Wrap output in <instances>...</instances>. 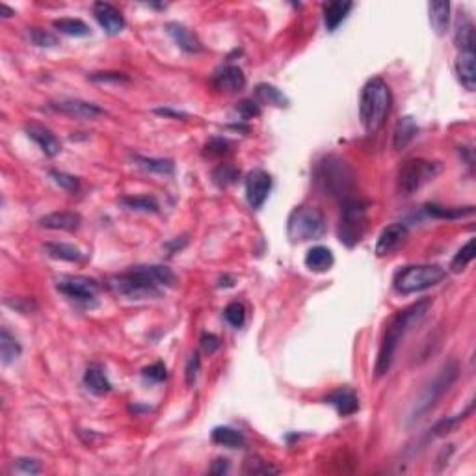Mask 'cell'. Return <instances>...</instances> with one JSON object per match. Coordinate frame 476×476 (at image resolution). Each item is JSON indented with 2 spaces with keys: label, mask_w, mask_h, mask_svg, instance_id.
<instances>
[{
  "label": "cell",
  "mask_w": 476,
  "mask_h": 476,
  "mask_svg": "<svg viewBox=\"0 0 476 476\" xmlns=\"http://www.w3.org/2000/svg\"><path fill=\"white\" fill-rule=\"evenodd\" d=\"M175 274L166 266H136L132 270L112 275L108 285L119 296L129 300H147L162 296L166 289L175 285Z\"/></svg>",
  "instance_id": "1"
},
{
  "label": "cell",
  "mask_w": 476,
  "mask_h": 476,
  "mask_svg": "<svg viewBox=\"0 0 476 476\" xmlns=\"http://www.w3.org/2000/svg\"><path fill=\"white\" fill-rule=\"evenodd\" d=\"M430 300H419L413 305L398 311L391 318V322L387 324L383 339H381L380 352H378V359H376V376L381 378L389 372L392 364V359L397 355L398 344L402 342V339L408 335V331L415 325H419L422 318L430 309Z\"/></svg>",
  "instance_id": "2"
},
{
  "label": "cell",
  "mask_w": 476,
  "mask_h": 476,
  "mask_svg": "<svg viewBox=\"0 0 476 476\" xmlns=\"http://www.w3.org/2000/svg\"><path fill=\"white\" fill-rule=\"evenodd\" d=\"M391 88L380 77L370 79L361 90V102H359V118L364 130L374 135L383 127L389 110H391Z\"/></svg>",
  "instance_id": "3"
},
{
  "label": "cell",
  "mask_w": 476,
  "mask_h": 476,
  "mask_svg": "<svg viewBox=\"0 0 476 476\" xmlns=\"http://www.w3.org/2000/svg\"><path fill=\"white\" fill-rule=\"evenodd\" d=\"M314 183L324 196L335 197L339 201L350 199L355 192V177L344 160L339 157H325L314 169Z\"/></svg>",
  "instance_id": "4"
},
{
  "label": "cell",
  "mask_w": 476,
  "mask_h": 476,
  "mask_svg": "<svg viewBox=\"0 0 476 476\" xmlns=\"http://www.w3.org/2000/svg\"><path fill=\"white\" fill-rule=\"evenodd\" d=\"M459 376V364L458 361H447L441 369L437 370L433 380H430L420 391L417 402L413 404L411 415H409V422H417V420L424 419L426 415L436 409V406L443 400V397L450 391V387L456 383Z\"/></svg>",
  "instance_id": "5"
},
{
  "label": "cell",
  "mask_w": 476,
  "mask_h": 476,
  "mask_svg": "<svg viewBox=\"0 0 476 476\" xmlns=\"http://www.w3.org/2000/svg\"><path fill=\"white\" fill-rule=\"evenodd\" d=\"M445 277H447V270L439 264H413V266H406L394 275L392 286L398 294L409 296L439 285Z\"/></svg>",
  "instance_id": "6"
},
{
  "label": "cell",
  "mask_w": 476,
  "mask_h": 476,
  "mask_svg": "<svg viewBox=\"0 0 476 476\" xmlns=\"http://www.w3.org/2000/svg\"><path fill=\"white\" fill-rule=\"evenodd\" d=\"M367 213H369V203L361 197L353 196L341 203L339 240L346 247H353L363 238L367 229Z\"/></svg>",
  "instance_id": "7"
},
{
  "label": "cell",
  "mask_w": 476,
  "mask_h": 476,
  "mask_svg": "<svg viewBox=\"0 0 476 476\" xmlns=\"http://www.w3.org/2000/svg\"><path fill=\"white\" fill-rule=\"evenodd\" d=\"M325 216L314 207H296L286 222V235L292 242L316 240L325 235Z\"/></svg>",
  "instance_id": "8"
},
{
  "label": "cell",
  "mask_w": 476,
  "mask_h": 476,
  "mask_svg": "<svg viewBox=\"0 0 476 476\" xmlns=\"http://www.w3.org/2000/svg\"><path fill=\"white\" fill-rule=\"evenodd\" d=\"M441 164L424 160V158H411L408 162L402 164L398 169L397 188L402 196H411L417 190H420L426 183H430L441 174Z\"/></svg>",
  "instance_id": "9"
},
{
  "label": "cell",
  "mask_w": 476,
  "mask_h": 476,
  "mask_svg": "<svg viewBox=\"0 0 476 476\" xmlns=\"http://www.w3.org/2000/svg\"><path fill=\"white\" fill-rule=\"evenodd\" d=\"M58 291L77 302H90L99 294L101 286L95 279L84 277V275H63L56 283Z\"/></svg>",
  "instance_id": "10"
},
{
  "label": "cell",
  "mask_w": 476,
  "mask_h": 476,
  "mask_svg": "<svg viewBox=\"0 0 476 476\" xmlns=\"http://www.w3.org/2000/svg\"><path fill=\"white\" fill-rule=\"evenodd\" d=\"M272 190V175L264 169H253L246 177V199L253 210L263 207Z\"/></svg>",
  "instance_id": "11"
},
{
  "label": "cell",
  "mask_w": 476,
  "mask_h": 476,
  "mask_svg": "<svg viewBox=\"0 0 476 476\" xmlns=\"http://www.w3.org/2000/svg\"><path fill=\"white\" fill-rule=\"evenodd\" d=\"M52 110L60 114H66L69 118L84 119V121H93L102 116H107V110L97 107L95 102L82 101V99H62V101L51 102Z\"/></svg>",
  "instance_id": "12"
},
{
  "label": "cell",
  "mask_w": 476,
  "mask_h": 476,
  "mask_svg": "<svg viewBox=\"0 0 476 476\" xmlns=\"http://www.w3.org/2000/svg\"><path fill=\"white\" fill-rule=\"evenodd\" d=\"M408 227L404 224H391L387 225L385 229L381 231L380 238L376 242V255L378 257H385L397 252L398 247H402L408 240Z\"/></svg>",
  "instance_id": "13"
},
{
  "label": "cell",
  "mask_w": 476,
  "mask_h": 476,
  "mask_svg": "<svg viewBox=\"0 0 476 476\" xmlns=\"http://www.w3.org/2000/svg\"><path fill=\"white\" fill-rule=\"evenodd\" d=\"M213 84L224 93H238L246 88V77L238 66H224L214 73Z\"/></svg>",
  "instance_id": "14"
},
{
  "label": "cell",
  "mask_w": 476,
  "mask_h": 476,
  "mask_svg": "<svg viewBox=\"0 0 476 476\" xmlns=\"http://www.w3.org/2000/svg\"><path fill=\"white\" fill-rule=\"evenodd\" d=\"M93 15H95L97 23L101 24V29L107 34L116 36L125 29L123 13L112 4H108V2H95L93 4Z\"/></svg>",
  "instance_id": "15"
},
{
  "label": "cell",
  "mask_w": 476,
  "mask_h": 476,
  "mask_svg": "<svg viewBox=\"0 0 476 476\" xmlns=\"http://www.w3.org/2000/svg\"><path fill=\"white\" fill-rule=\"evenodd\" d=\"M476 52L475 49L467 51H458V60H456V75L467 91H475L476 88Z\"/></svg>",
  "instance_id": "16"
},
{
  "label": "cell",
  "mask_w": 476,
  "mask_h": 476,
  "mask_svg": "<svg viewBox=\"0 0 476 476\" xmlns=\"http://www.w3.org/2000/svg\"><path fill=\"white\" fill-rule=\"evenodd\" d=\"M26 135L38 144V147L45 153L47 157L54 158L60 155V151H62V144H60V140H58L56 136L52 135V130L45 129V127H41V125H26Z\"/></svg>",
  "instance_id": "17"
},
{
  "label": "cell",
  "mask_w": 476,
  "mask_h": 476,
  "mask_svg": "<svg viewBox=\"0 0 476 476\" xmlns=\"http://www.w3.org/2000/svg\"><path fill=\"white\" fill-rule=\"evenodd\" d=\"M82 224V216L79 213H69V210H58V213H51L43 216L40 220L41 227L52 231H68L73 233Z\"/></svg>",
  "instance_id": "18"
},
{
  "label": "cell",
  "mask_w": 476,
  "mask_h": 476,
  "mask_svg": "<svg viewBox=\"0 0 476 476\" xmlns=\"http://www.w3.org/2000/svg\"><path fill=\"white\" fill-rule=\"evenodd\" d=\"M325 404L333 406V408L337 409V413L341 415V417H350V415H353L355 411H359L358 394H355L352 389H348V387H341V389H337V391H333L331 394H328V397H325Z\"/></svg>",
  "instance_id": "19"
},
{
  "label": "cell",
  "mask_w": 476,
  "mask_h": 476,
  "mask_svg": "<svg viewBox=\"0 0 476 476\" xmlns=\"http://www.w3.org/2000/svg\"><path fill=\"white\" fill-rule=\"evenodd\" d=\"M166 30H168L169 38L177 43L179 49H183L185 52H190V54H196V52L203 51L201 41L197 40V36L192 32L190 29H186L185 24L181 23H168L166 24Z\"/></svg>",
  "instance_id": "20"
},
{
  "label": "cell",
  "mask_w": 476,
  "mask_h": 476,
  "mask_svg": "<svg viewBox=\"0 0 476 476\" xmlns=\"http://www.w3.org/2000/svg\"><path fill=\"white\" fill-rule=\"evenodd\" d=\"M417 132H419L417 121L411 116H404L402 119H398L394 132H392V147L397 151H404L415 140Z\"/></svg>",
  "instance_id": "21"
},
{
  "label": "cell",
  "mask_w": 476,
  "mask_h": 476,
  "mask_svg": "<svg viewBox=\"0 0 476 476\" xmlns=\"http://www.w3.org/2000/svg\"><path fill=\"white\" fill-rule=\"evenodd\" d=\"M84 385L88 387V391L97 394V397H102L107 392L112 391V383L108 380L107 372L102 369L101 364H90L84 372Z\"/></svg>",
  "instance_id": "22"
},
{
  "label": "cell",
  "mask_w": 476,
  "mask_h": 476,
  "mask_svg": "<svg viewBox=\"0 0 476 476\" xmlns=\"http://www.w3.org/2000/svg\"><path fill=\"white\" fill-rule=\"evenodd\" d=\"M333 263H335L333 252L325 246L311 247L307 252V255H305V266H307L311 272H316V274H322V272L331 270Z\"/></svg>",
  "instance_id": "23"
},
{
  "label": "cell",
  "mask_w": 476,
  "mask_h": 476,
  "mask_svg": "<svg viewBox=\"0 0 476 476\" xmlns=\"http://www.w3.org/2000/svg\"><path fill=\"white\" fill-rule=\"evenodd\" d=\"M353 10V2H342V0H335V2H328L324 4V24L330 32H335L339 29V24L348 17V13Z\"/></svg>",
  "instance_id": "24"
},
{
  "label": "cell",
  "mask_w": 476,
  "mask_h": 476,
  "mask_svg": "<svg viewBox=\"0 0 476 476\" xmlns=\"http://www.w3.org/2000/svg\"><path fill=\"white\" fill-rule=\"evenodd\" d=\"M430 24L437 36H445L450 23V4L448 2H430L428 4Z\"/></svg>",
  "instance_id": "25"
},
{
  "label": "cell",
  "mask_w": 476,
  "mask_h": 476,
  "mask_svg": "<svg viewBox=\"0 0 476 476\" xmlns=\"http://www.w3.org/2000/svg\"><path fill=\"white\" fill-rule=\"evenodd\" d=\"M45 253L49 257L58 259V261H68V263H79L84 259L82 252L73 244H66V242H47L43 246Z\"/></svg>",
  "instance_id": "26"
},
{
  "label": "cell",
  "mask_w": 476,
  "mask_h": 476,
  "mask_svg": "<svg viewBox=\"0 0 476 476\" xmlns=\"http://www.w3.org/2000/svg\"><path fill=\"white\" fill-rule=\"evenodd\" d=\"M213 441L225 448H240L246 445V437L231 426H216L213 430Z\"/></svg>",
  "instance_id": "27"
},
{
  "label": "cell",
  "mask_w": 476,
  "mask_h": 476,
  "mask_svg": "<svg viewBox=\"0 0 476 476\" xmlns=\"http://www.w3.org/2000/svg\"><path fill=\"white\" fill-rule=\"evenodd\" d=\"M454 43L458 51H467V49H475V24L470 23L467 17H459L458 26H456V34H454Z\"/></svg>",
  "instance_id": "28"
},
{
  "label": "cell",
  "mask_w": 476,
  "mask_h": 476,
  "mask_svg": "<svg viewBox=\"0 0 476 476\" xmlns=\"http://www.w3.org/2000/svg\"><path fill=\"white\" fill-rule=\"evenodd\" d=\"M19 355H21V344L6 328H2V331H0V358H2V363H13V361H17Z\"/></svg>",
  "instance_id": "29"
},
{
  "label": "cell",
  "mask_w": 476,
  "mask_h": 476,
  "mask_svg": "<svg viewBox=\"0 0 476 476\" xmlns=\"http://www.w3.org/2000/svg\"><path fill=\"white\" fill-rule=\"evenodd\" d=\"M135 162L138 164L141 169L149 171V174L174 175V171H175L174 160H169V158H147V157H140V155H136Z\"/></svg>",
  "instance_id": "30"
},
{
  "label": "cell",
  "mask_w": 476,
  "mask_h": 476,
  "mask_svg": "<svg viewBox=\"0 0 476 476\" xmlns=\"http://www.w3.org/2000/svg\"><path fill=\"white\" fill-rule=\"evenodd\" d=\"M426 213L433 218L459 220L465 216H473L475 207H441V205H426Z\"/></svg>",
  "instance_id": "31"
},
{
  "label": "cell",
  "mask_w": 476,
  "mask_h": 476,
  "mask_svg": "<svg viewBox=\"0 0 476 476\" xmlns=\"http://www.w3.org/2000/svg\"><path fill=\"white\" fill-rule=\"evenodd\" d=\"M52 24H54V29L58 32L71 36V38H86V36H90V26L84 21H80V19H56Z\"/></svg>",
  "instance_id": "32"
},
{
  "label": "cell",
  "mask_w": 476,
  "mask_h": 476,
  "mask_svg": "<svg viewBox=\"0 0 476 476\" xmlns=\"http://www.w3.org/2000/svg\"><path fill=\"white\" fill-rule=\"evenodd\" d=\"M255 95H257L259 101L264 102V105H272V107L279 108L289 107V99L272 84H259L257 90H255Z\"/></svg>",
  "instance_id": "33"
},
{
  "label": "cell",
  "mask_w": 476,
  "mask_h": 476,
  "mask_svg": "<svg viewBox=\"0 0 476 476\" xmlns=\"http://www.w3.org/2000/svg\"><path fill=\"white\" fill-rule=\"evenodd\" d=\"M119 203L129 210H140V213H158V201L151 196H125Z\"/></svg>",
  "instance_id": "34"
},
{
  "label": "cell",
  "mask_w": 476,
  "mask_h": 476,
  "mask_svg": "<svg viewBox=\"0 0 476 476\" xmlns=\"http://www.w3.org/2000/svg\"><path fill=\"white\" fill-rule=\"evenodd\" d=\"M473 259H475V238H470V240L456 253V257H454L452 263H450V270L458 274V272H461V270H465L469 266V263Z\"/></svg>",
  "instance_id": "35"
},
{
  "label": "cell",
  "mask_w": 476,
  "mask_h": 476,
  "mask_svg": "<svg viewBox=\"0 0 476 476\" xmlns=\"http://www.w3.org/2000/svg\"><path fill=\"white\" fill-rule=\"evenodd\" d=\"M238 175H240V171H238L235 166H231V164H220L218 168L213 171V179L218 186H229L238 179Z\"/></svg>",
  "instance_id": "36"
},
{
  "label": "cell",
  "mask_w": 476,
  "mask_h": 476,
  "mask_svg": "<svg viewBox=\"0 0 476 476\" xmlns=\"http://www.w3.org/2000/svg\"><path fill=\"white\" fill-rule=\"evenodd\" d=\"M224 316L233 328H242L244 322H246V307H244L240 302L229 303V305L224 309Z\"/></svg>",
  "instance_id": "37"
},
{
  "label": "cell",
  "mask_w": 476,
  "mask_h": 476,
  "mask_svg": "<svg viewBox=\"0 0 476 476\" xmlns=\"http://www.w3.org/2000/svg\"><path fill=\"white\" fill-rule=\"evenodd\" d=\"M49 175H51V179L54 181L60 188H63V190L77 192L80 188L79 177H75V175H69L66 174V171H58V169H51Z\"/></svg>",
  "instance_id": "38"
},
{
  "label": "cell",
  "mask_w": 476,
  "mask_h": 476,
  "mask_svg": "<svg viewBox=\"0 0 476 476\" xmlns=\"http://www.w3.org/2000/svg\"><path fill=\"white\" fill-rule=\"evenodd\" d=\"M30 40L34 41V45H38V47H56L58 45L56 36L41 29H30Z\"/></svg>",
  "instance_id": "39"
},
{
  "label": "cell",
  "mask_w": 476,
  "mask_h": 476,
  "mask_svg": "<svg viewBox=\"0 0 476 476\" xmlns=\"http://www.w3.org/2000/svg\"><path fill=\"white\" fill-rule=\"evenodd\" d=\"M244 473L247 475H275L277 469L268 465L266 461H261V459H247L246 465H244Z\"/></svg>",
  "instance_id": "40"
},
{
  "label": "cell",
  "mask_w": 476,
  "mask_h": 476,
  "mask_svg": "<svg viewBox=\"0 0 476 476\" xmlns=\"http://www.w3.org/2000/svg\"><path fill=\"white\" fill-rule=\"evenodd\" d=\"M199 370H201V359H199V353H192L188 363H186V385L192 387L196 383L197 376H199Z\"/></svg>",
  "instance_id": "41"
},
{
  "label": "cell",
  "mask_w": 476,
  "mask_h": 476,
  "mask_svg": "<svg viewBox=\"0 0 476 476\" xmlns=\"http://www.w3.org/2000/svg\"><path fill=\"white\" fill-rule=\"evenodd\" d=\"M93 82H101V84H107V82H114V84H119V82H129V77L125 73H116V71H107V73H93L88 77Z\"/></svg>",
  "instance_id": "42"
},
{
  "label": "cell",
  "mask_w": 476,
  "mask_h": 476,
  "mask_svg": "<svg viewBox=\"0 0 476 476\" xmlns=\"http://www.w3.org/2000/svg\"><path fill=\"white\" fill-rule=\"evenodd\" d=\"M141 374H144V378H147V380L160 383V381H164L166 378H168V370H166V364L164 363H155V364L146 367Z\"/></svg>",
  "instance_id": "43"
},
{
  "label": "cell",
  "mask_w": 476,
  "mask_h": 476,
  "mask_svg": "<svg viewBox=\"0 0 476 476\" xmlns=\"http://www.w3.org/2000/svg\"><path fill=\"white\" fill-rule=\"evenodd\" d=\"M236 112L240 114L244 119H253L257 118V116H261V107H259L253 99H244V101L238 102Z\"/></svg>",
  "instance_id": "44"
},
{
  "label": "cell",
  "mask_w": 476,
  "mask_h": 476,
  "mask_svg": "<svg viewBox=\"0 0 476 476\" xmlns=\"http://www.w3.org/2000/svg\"><path fill=\"white\" fill-rule=\"evenodd\" d=\"M205 149H207L208 155H213V157H222V155H225V153L229 151V141L224 140V138H214V140H210L205 146Z\"/></svg>",
  "instance_id": "45"
},
{
  "label": "cell",
  "mask_w": 476,
  "mask_h": 476,
  "mask_svg": "<svg viewBox=\"0 0 476 476\" xmlns=\"http://www.w3.org/2000/svg\"><path fill=\"white\" fill-rule=\"evenodd\" d=\"M17 469L26 475H38L41 470V463L38 459L32 458H19L17 459Z\"/></svg>",
  "instance_id": "46"
},
{
  "label": "cell",
  "mask_w": 476,
  "mask_h": 476,
  "mask_svg": "<svg viewBox=\"0 0 476 476\" xmlns=\"http://www.w3.org/2000/svg\"><path fill=\"white\" fill-rule=\"evenodd\" d=\"M220 346H222V342H220L218 337L213 335V333H205V335L201 337V348L208 353V355H213L214 352H218Z\"/></svg>",
  "instance_id": "47"
},
{
  "label": "cell",
  "mask_w": 476,
  "mask_h": 476,
  "mask_svg": "<svg viewBox=\"0 0 476 476\" xmlns=\"http://www.w3.org/2000/svg\"><path fill=\"white\" fill-rule=\"evenodd\" d=\"M227 470H229V461L224 458L214 459V463L210 465V473L213 475H225Z\"/></svg>",
  "instance_id": "48"
},
{
  "label": "cell",
  "mask_w": 476,
  "mask_h": 476,
  "mask_svg": "<svg viewBox=\"0 0 476 476\" xmlns=\"http://www.w3.org/2000/svg\"><path fill=\"white\" fill-rule=\"evenodd\" d=\"M155 114H158V116H164V118H175V119H185L186 118V114L177 112V110H171V108H157V110H155Z\"/></svg>",
  "instance_id": "49"
},
{
  "label": "cell",
  "mask_w": 476,
  "mask_h": 476,
  "mask_svg": "<svg viewBox=\"0 0 476 476\" xmlns=\"http://www.w3.org/2000/svg\"><path fill=\"white\" fill-rule=\"evenodd\" d=\"M0 12H2V17H4V19L15 15V12H13L12 8H8L6 4H0Z\"/></svg>",
  "instance_id": "50"
}]
</instances>
